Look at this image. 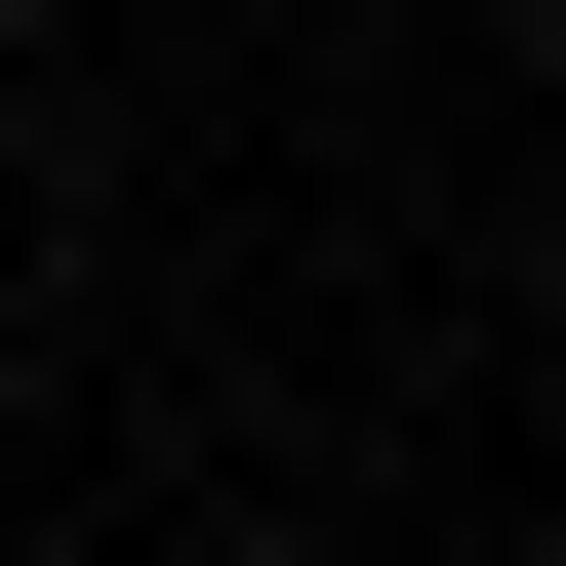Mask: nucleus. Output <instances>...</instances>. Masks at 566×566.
<instances>
[{
  "label": "nucleus",
  "mask_w": 566,
  "mask_h": 566,
  "mask_svg": "<svg viewBox=\"0 0 566 566\" xmlns=\"http://www.w3.org/2000/svg\"><path fill=\"white\" fill-rule=\"evenodd\" d=\"M526 566H566V526H526Z\"/></svg>",
  "instance_id": "obj_2"
},
{
  "label": "nucleus",
  "mask_w": 566,
  "mask_h": 566,
  "mask_svg": "<svg viewBox=\"0 0 566 566\" xmlns=\"http://www.w3.org/2000/svg\"><path fill=\"white\" fill-rule=\"evenodd\" d=\"M526 122H566V41H526Z\"/></svg>",
  "instance_id": "obj_1"
}]
</instances>
